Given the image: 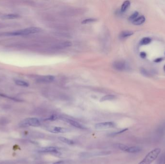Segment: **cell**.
<instances>
[{"label":"cell","instance_id":"cell-7","mask_svg":"<svg viewBox=\"0 0 165 164\" xmlns=\"http://www.w3.org/2000/svg\"><path fill=\"white\" fill-rule=\"evenodd\" d=\"M113 66L116 70H120V71H123L128 68V65L124 61H116L114 63Z\"/></svg>","mask_w":165,"mask_h":164},{"label":"cell","instance_id":"cell-21","mask_svg":"<svg viewBox=\"0 0 165 164\" xmlns=\"http://www.w3.org/2000/svg\"><path fill=\"white\" fill-rule=\"evenodd\" d=\"M139 15V13L138 12H135L133 14L131 15V17H129V20L130 21H132L133 22L134 20H135L138 17V16Z\"/></svg>","mask_w":165,"mask_h":164},{"label":"cell","instance_id":"cell-13","mask_svg":"<svg viewBox=\"0 0 165 164\" xmlns=\"http://www.w3.org/2000/svg\"><path fill=\"white\" fill-rule=\"evenodd\" d=\"M133 34V32L130 30H125L122 31L120 35V36L122 38H126Z\"/></svg>","mask_w":165,"mask_h":164},{"label":"cell","instance_id":"cell-29","mask_svg":"<svg viewBox=\"0 0 165 164\" xmlns=\"http://www.w3.org/2000/svg\"></svg>","mask_w":165,"mask_h":164},{"label":"cell","instance_id":"cell-5","mask_svg":"<svg viewBox=\"0 0 165 164\" xmlns=\"http://www.w3.org/2000/svg\"><path fill=\"white\" fill-rule=\"evenodd\" d=\"M116 125L115 123L113 122H106L99 123L96 124L95 125V128L96 130H101L107 129V128H112L115 127Z\"/></svg>","mask_w":165,"mask_h":164},{"label":"cell","instance_id":"cell-20","mask_svg":"<svg viewBox=\"0 0 165 164\" xmlns=\"http://www.w3.org/2000/svg\"><path fill=\"white\" fill-rule=\"evenodd\" d=\"M15 82L16 83V84L20 86H22V87H28L29 85L27 82L22 80H15Z\"/></svg>","mask_w":165,"mask_h":164},{"label":"cell","instance_id":"cell-3","mask_svg":"<svg viewBox=\"0 0 165 164\" xmlns=\"http://www.w3.org/2000/svg\"><path fill=\"white\" fill-rule=\"evenodd\" d=\"M40 125V121L37 118H28L23 120L20 124V126L21 127H28V126H33V127H38Z\"/></svg>","mask_w":165,"mask_h":164},{"label":"cell","instance_id":"cell-4","mask_svg":"<svg viewBox=\"0 0 165 164\" xmlns=\"http://www.w3.org/2000/svg\"><path fill=\"white\" fill-rule=\"evenodd\" d=\"M117 146L120 150L127 153H137L140 152L141 150V148L138 146L129 147L123 144H118Z\"/></svg>","mask_w":165,"mask_h":164},{"label":"cell","instance_id":"cell-12","mask_svg":"<svg viewBox=\"0 0 165 164\" xmlns=\"http://www.w3.org/2000/svg\"><path fill=\"white\" fill-rule=\"evenodd\" d=\"M156 164H165V151L161 155L158 156Z\"/></svg>","mask_w":165,"mask_h":164},{"label":"cell","instance_id":"cell-26","mask_svg":"<svg viewBox=\"0 0 165 164\" xmlns=\"http://www.w3.org/2000/svg\"><path fill=\"white\" fill-rule=\"evenodd\" d=\"M146 55H146V53L144 52H141L140 53V56H141V57L142 58H145L146 57Z\"/></svg>","mask_w":165,"mask_h":164},{"label":"cell","instance_id":"cell-18","mask_svg":"<svg viewBox=\"0 0 165 164\" xmlns=\"http://www.w3.org/2000/svg\"><path fill=\"white\" fill-rule=\"evenodd\" d=\"M152 41V39L150 38L149 37H145L144 38L141 40L140 42V45H147V44H149L150 43H151Z\"/></svg>","mask_w":165,"mask_h":164},{"label":"cell","instance_id":"cell-22","mask_svg":"<svg viewBox=\"0 0 165 164\" xmlns=\"http://www.w3.org/2000/svg\"><path fill=\"white\" fill-rule=\"evenodd\" d=\"M97 21V19L94 18H88V19H85L82 21V24H89L91 23L95 22Z\"/></svg>","mask_w":165,"mask_h":164},{"label":"cell","instance_id":"cell-9","mask_svg":"<svg viewBox=\"0 0 165 164\" xmlns=\"http://www.w3.org/2000/svg\"><path fill=\"white\" fill-rule=\"evenodd\" d=\"M55 79V77L53 76H46L42 77H40V79L39 80L40 82H44V83H49V82H52Z\"/></svg>","mask_w":165,"mask_h":164},{"label":"cell","instance_id":"cell-11","mask_svg":"<svg viewBox=\"0 0 165 164\" xmlns=\"http://www.w3.org/2000/svg\"><path fill=\"white\" fill-rule=\"evenodd\" d=\"M145 21V17L144 16L138 17L135 20H134L132 23L134 25H140L143 24Z\"/></svg>","mask_w":165,"mask_h":164},{"label":"cell","instance_id":"cell-10","mask_svg":"<svg viewBox=\"0 0 165 164\" xmlns=\"http://www.w3.org/2000/svg\"><path fill=\"white\" fill-rule=\"evenodd\" d=\"M66 121L67 122L69 123L70 124H71L72 126H73L74 127L77 128H81V129H82L84 128V127L81 124L77 122L76 121L72 120V119H66Z\"/></svg>","mask_w":165,"mask_h":164},{"label":"cell","instance_id":"cell-24","mask_svg":"<svg viewBox=\"0 0 165 164\" xmlns=\"http://www.w3.org/2000/svg\"><path fill=\"white\" fill-rule=\"evenodd\" d=\"M127 130H128V128H124V129H123V130H121V131H119L118 132H115V133H112V134H111V135H115L121 134V133H123V132H125V131H126Z\"/></svg>","mask_w":165,"mask_h":164},{"label":"cell","instance_id":"cell-2","mask_svg":"<svg viewBox=\"0 0 165 164\" xmlns=\"http://www.w3.org/2000/svg\"><path fill=\"white\" fill-rule=\"evenodd\" d=\"M41 29L37 27H28L26 29L14 31L12 33H10L8 35L10 36H24L31 34H35L41 32Z\"/></svg>","mask_w":165,"mask_h":164},{"label":"cell","instance_id":"cell-8","mask_svg":"<svg viewBox=\"0 0 165 164\" xmlns=\"http://www.w3.org/2000/svg\"><path fill=\"white\" fill-rule=\"evenodd\" d=\"M40 152L50 153H58L57 149L55 147H47L42 148L40 149Z\"/></svg>","mask_w":165,"mask_h":164},{"label":"cell","instance_id":"cell-6","mask_svg":"<svg viewBox=\"0 0 165 164\" xmlns=\"http://www.w3.org/2000/svg\"><path fill=\"white\" fill-rule=\"evenodd\" d=\"M47 130L49 132L53 133H66L69 131L68 128H65L59 127H53L50 126L47 128Z\"/></svg>","mask_w":165,"mask_h":164},{"label":"cell","instance_id":"cell-19","mask_svg":"<svg viewBox=\"0 0 165 164\" xmlns=\"http://www.w3.org/2000/svg\"><path fill=\"white\" fill-rule=\"evenodd\" d=\"M131 5V2L128 1H126L123 2V4L121 6V11L122 12H124L129 8Z\"/></svg>","mask_w":165,"mask_h":164},{"label":"cell","instance_id":"cell-17","mask_svg":"<svg viewBox=\"0 0 165 164\" xmlns=\"http://www.w3.org/2000/svg\"><path fill=\"white\" fill-rule=\"evenodd\" d=\"M59 139L61 142L65 143L66 144H69V145H73V144H74L73 140L69 139H68V138H65V137H60L59 138Z\"/></svg>","mask_w":165,"mask_h":164},{"label":"cell","instance_id":"cell-14","mask_svg":"<svg viewBox=\"0 0 165 164\" xmlns=\"http://www.w3.org/2000/svg\"><path fill=\"white\" fill-rule=\"evenodd\" d=\"M72 43L70 42H64L62 43H59L56 46V48H63L71 46Z\"/></svg>","mask_w":165,"mask_h":164},{"label":"cell","instance_id":"cell-1","mask_svg":"<svg viewBox=\"0 0 165 164\" xmlns=\"http://www.w3.org/2000/svg\"><path fill=\"white\" fill-rule=\"evenodd\" d=\"M161 151V150L160 148H156L152 150L147 153L144 158L138 164H151L157 159L158 156L160 155Z\"/></svg>","mask_w":165,"mask_h":164},{"label":"cell","instance_id":"cell-28","mask_svg":"<svg viewBox=\"0 0 165 164\" xmlns=\"http://www.w3.org/2000/svg\"><path fill=\"white\" fill-rule=\"evenodd\" d=\"M164 71H165V65H164Z\"/></svg>","mask_w":165,"mask_h":164},{"label":"cell","instance_id":"cell-27","mask_svg":"<svg viewBox=\"0 0 165 164\" xmlns=\"http://www.w3.org/2000/svg\"><path fill=\"white\" fill-rule=\"evenodd\" d=\"M163 58H161V57H160V58H157L156 59L154 60V62L156 63H159V62H161L162 60H163Z\"/></svg>","mask_w":165,"mask_h":164},{"label":"cell","instance_id":"cell-15","mask_svg":"<svg viewBox=\"0 0 165 164\" xmlns=\"http://www.w3.org/2000/svg\"><path fill=\"white\" fill-rule=\"evenodd\" d=\"M115 96L114 95H106L105 96L102 97L100 99V102H102L106 101H111V100H114L115 99Z\"/></svg>","mask_w":165,"mask_h":164},{"label":"cell","instance_id":"cell-25","mask_svg":"<svg viewBox=\"0 0 165 164\" xmlns=\"http://www.w3.org/2000/svg\"><path fill=\"white\" fill-rule=\"evenodd\" d=\"M141 70V73H142L143 75H145V76H148L149 75V73L145 69H144V68H142Z\"/></svg>","mask_w":165,"mask_h":164},{"label":"cell","instance_id":"cell-16","mask_svg":"<svg viewBox=\"0 0 165 164\" xmlns=\"http://www.w3.org/2000/svg\"><path fill=\"white\" fill-rule=\"evenodd\" d=\"M18 17H19V16L18 14H5V15L2 16V17L5 19H13L18 18Z\"/></svg>","mask_w":165,"mask_h":164},{"label":"cell","instance_id":"cell-23","mask_svg":"<svg viewBox=\"0 0 165 164\" xmlns=\"http://www.w3.org/2000/svg\"><path fill=\"white\" fill-rule=\"evenodd\" d=\"M53 164H70V163L67 161H60L55 162Z\"/></svg>","mask_w":165,"mask_h":164}]
</instances>
